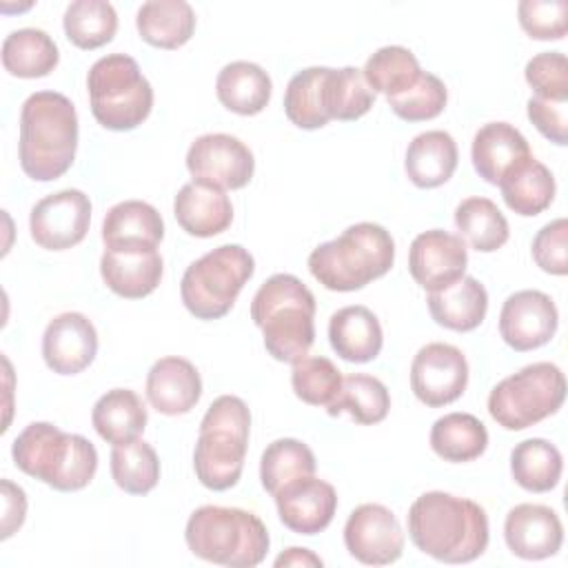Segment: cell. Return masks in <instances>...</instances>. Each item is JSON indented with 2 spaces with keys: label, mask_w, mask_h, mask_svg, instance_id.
Segmentation results:
<instances>
[{
  "label": "cell",
  "mask_w": 568,
  "mask_h": 568,
  "mask_svg": "<svg viewBox=\"0 0 568 568\" xmlns=\"http://www.w3.org/2000/svg\"><path fill=\"white\" fill-rule=\"evenodd\" d=\"M164 222L155 206L142 200H124L111 206L102 222L104 248H158Z\"/></svg>",
  "instance_id": "24"
},
{
  "label": "cell",
  "mask_w": 568,
  "mask_h": 568,
  "mask_svg": "<svg viewBox=\"0 0 568 568\" xmlns=\"http://www.w3.org/2000/svg\"><path fill=\"white\" fill-rule=\"evenodd\" d=\"M455 226L479 253H493L508 242L510 229L499 206L481 195L466 197L455 209Z\"/></svg>",
  "instance_id": "35"
},
{
  "label": "cell",
  "mask_w": 568,
  "mask_h": 568,
  "mask_svg": "<svg viewBox=\"0 0 568 568\" xmlns=\"http://www.w3.org/2000/svg\"><path fill=\"white\" fill-rule=\"evenodd\" d=\"M504 539L513 555L537 561L559 552L564 544V526L550 506L517 504L506 515Z\"/></svg>",
  "instance_id": "19"
},
{
  "label": "cell",
  "mask_w": 568,
  "mask_h": 568,
  "mask_svg": "<svg viewBox=\"0 0 568 568\" xmlns=\"http://www.w3.org/2000/svg\"><path fill=\"white\" fill-rule=\"evenodd\" d=\"M404 530L390 508L382 504L357 506L344 524V546L359 564L388 566L404 552Z\"/></svg>",
  "instance_id": "14"
},
{
  "label": "cell",
  "mask_w": 568,
  "mask_h": 568,
  "mask_svg": "<svg viewBox=\"0 0 568 568\" xmlns=\"http://www.w3.org/2000/svg\"><path fill=\"white\" fill-rule=\"evenodd\" d=\"M315 455L304 442L282 437L264 448L260 459V481L262 488L275 497L291 481L315 475Z\"/></svg>",
  "instance_id": "37"
},
{
  "label": "cell",
  "mask_w": 568,
  "mask_h": 568,
  "mask_svg": "<svg viewBox=\"0 0 568 568\" xmlns=\"http://www.w3.org/2000/svg\"><path fill=\"white\" fill-rule=\"evenodd\" d=\"M362 75L373 93H384L386 98H390L410 89L419 80L422 67L410 49L388 44L377 49L366 60Z\"/></svg>",
  "instance_id": "40"
},
{
  "label": "cell",
  "mask_w": 568,
  "mask_h": 568,
  "mask_svg": "<svg viewBox=\"0 0 568 568\" xmlns=\"http://www.w3.org/2000/svg\"><path fill=\"white\" fill-rule=\"evenodd\" d=\"M499 189L506 206L524 217L539 215L555 200V178L550 169L532 155L515 166L499 182Z\"/></svg>",
  "instance_id": "32"
},
{
  "label": "cell",
  "mask_w": 568,
  "mask_h": 568,
  "mask_svg": "<svg viewBox=\"0 0 568 568\" xmlns=\"http://www.w3.org/2000/svg\"><path fill=\"white\" fill-rule=\"evenodd\" d=\"M149 415L142 397L131 388L106 390L91 410L95 433L111 446L138 439L146 428Z\"/></svg>",
  "instance_id": "28"
},
{
  "label": "cell",
  "mask_w": 568,
  "mask_h": 568,
  "mask_svg": "<svg viewBox=\"0 0 568 568\" xmlns=\"http://www.w3.org/2000/svg\"><path fill=\"white\" fill-rule=\"evenodd\" d=\"M275 566H317V568H322L324 561L308 548L291 546L282 555L275 557Z\"/></svg>",
  "instance_id": "50"
},
{
  "label": "cell",
  "mask_w": 568,
  "mask_h": 568,
  "mask_svg": "<svg viewBox=\"0 0 568 568\" xmlns=\"http://www.w3.org/2000/svg\"><path fill=\"white\" fill-rule=\"evenodd\" d=\"M91 200L80 189H62L36 202L29 215L33 242L47 251H67L87 237Z\"/></svg>",
  "instance_id": "12"
},
{
  "label": "cell",
  "mask_w": 568,
  "mask_h": 568,
  "mask_svg": "<svg viewBox=\"0 0 568 568\" xmlns=\"http://www.w3.org/2000/svg\"><path fill=\"white\" fill-rule=\"evenodd\" d=\"M530 146L528 140L508 122H488L484 124L470 146V160L479 178L488 184L499 186V182L524 160H528Z\"/></svg>",
  "instance_id": "22"
},
{
  "label": "cell",
  "mask_w": 568,
  "mask_h": 568,
  "mask_svg": "<svg viewBox=\"0 0 568 568\" xmlns=\"http://www.w3.org/2000/svg\"><path fill=\"white\" fill-rule=\"evenodd\" d=\"M566 237H568L566 217H557L537 231V235L532 240V260L541 271H546L550 275L568 273Z\"/></svg>",
  "instance_id": "47"
},
{
  "label": "cell",
  "mask_w": 568,
  "mask_h": 568,
  "mask_svg": "<svg viewBox=\"0 0 568 568\" xmlns=\"http://www.w3.org/2000/svg\"><path fill=\"white\" fill-rule=\"evenodd\" d=\"M488 446L486 426L470 413H446L430 428V448L437 457L466 464L484 455Z\"/></svg>",
  "instance_id": "33"
},
{
  "label": "cell",
  "mask_w": 568,
  "mask_h": 568,
  "mask_svg": "<svg viewBox=\"0 0 568 568\" xmlns=\"http://www.w3.org/2000/svg\"><path fill=\"white\" fill-rule=\"evenodd\" d=\"M426 304L430 317L439 326L457 333H468L484 322L488 311V293L479 280L464 275L448 288L428 293Z\"/></svg>",
  "instance_id": "27"
},
{
  "label": "cell",
  "mask_w": 568,
  "mask_h": 568,
  "mask_svg": "<svg viewBox=\"0 0 568 568\" xmlns=\"http://www.w3.org/2000/svg\"><path fill=\"white\" fill-rule=\"evenodd\" d=\"M202 397V377L184 357L169 355L158 359L146 375L149 404L169 417L189 413Z\"/></svg>",
  "instance_id": "21"
},
{
  "label": "cell",
  "mask_w": 568,
  "mask_h": 568,
  "mask_svg": "<svg viewBox=\"0 0 568 568\" xmlns=\"http://www.w3.org/2000/svg\"><path fill=\"white\" fill-rule=\"evenodd\" d=\"M186 169L195 182L235 191L251 182L255 160L251 149L235 135L206 133L191 142L186 151Z\"/></svg>",
  "instance_id": "11"
},
{
  "label": "cell",
  "mask_w": 568,
  "mask_h": 568,
  "mask_svg": "<svg viewBox=\"0 0 568 568\" xmlns=\"http://www.w3.org/2000/svg\"><path fill=\"white\" fill-rule=\"evenodd\" d=\"M468 248L462 235L442 229L419 233L408 248V273L428 293L448 288L464 277Z\"/></svg>",
  "instance_id": "15"
},
{
  "label": "cell",
  "mask_w": 568,
  "mask_h": 568,
  "mask_svg": "<svg viewBox=\"0 0 568 568\" xmlns=\"http://www.w3.org/2000/svg\"><path fill=\"white\" fill-rule=\"evenodd\" d=\"M557 324V306L544 291L524 288L508 295L501 304L499 335L513 351L526 353L548 344Z\"/></svg>",
  "instance_id": "16"
},
{
  "label": "cell",
  "mask_w": 568,
  "mask_h": 568,
  "mask_svg": "<svg viewBox=\"0 0 568 568\" xmlns=\"http://www.w3.org/2000/svg\"><path fill=\"white\" fill-rule=\"evenodd\" d=\"M62 27L71 44L93 51L113 40L118 31V13L113 4L104 0H75L67 7Z\"/></svg>",
  "instance_id": "38"
},
{
  "label": "cell",
  "mask_w": 568,
  "mask_h": 568,
  "mask_svg": "<svg viewBox=\"0 0 568 568\" xmlns=\"http://www.w3.org/2000/svg\"><path fill=\"white\" fill-rule=\"evenodd\" d=\"M111 477L129 495H146L158 486L160 459L151 444L133 439L111 450Z\"/></svg>",
  "instance_id": "42"
},
{
  "label": "cell",
  "mask_w": 568,
  "mask_h": 568,
  "mask_svg": "<svg viewBox=\"0 0 568 568\" xmlns=\"http://www.w3.org/2000/svg\"><path fill=\"white\" fill-rule=\"evenodd\" d=\"M566 399V377L552 362H535L504 377L488 395L490 417L506 430H524L555 415Z\"/></svg>",
  "instance_id": "10"
},
{
  "label": "cell",
  "mask_w": 568,
  "mask_h": 568,
  "mask_svg": "<svg viewBox=\"0 0 568 568\" xmlns=\"http://www.w3.org/2000/svg\"><path fill=\"white\" fill-rule=\"evenodd\" d=\"M253 273L255 260L244 246L222 244L186 266L180 282L182 304L197 320H220Z\"/></svg>",
  "instance_id": "9"
},
{
  "label": "cell",
  "mask_w": 568,
  "mask_h": 568,
  "mask_svg": "<svg viewBox=\"0 0 568 568\" xmlns=\"http://www.w3.org/2000/svg\"><path fill=\"white\" fill-rule=\"evenodd\" d=\"M251 410L235 395H220L206 408L200 422V435L193 450V470L209 490L233 488L244 470L248 448Z\"/></svg>",
  "instance_id": "6"
},
{
  "label": "cell",
  "mask_w": 568,
  "mask_h": 568,
  "mask_svg": "<svg viewBox=\"0 0 568 568\" xmlns=\"http://www.w3.org/2000/svg\"><path fill=\"white\" fill-rule=\"evenodd\" d=\"M251 320L262 331L266 353L295 364L315 342V295L300 277L275 273L253 295Z\"/></svg>",
  "instance_id": "3"
},
{
  "label": "cell",
  "mask_w": 568,
  "mask_h": 568,
  "mask_svg": "<svg viewBox=\"0 0 568 568\" xmlns=\"http://www.w3.org/2000/svg\"><path fill=\"white\" fill-rule=\"evenodd\" d=\"M568 102H555L544 98H530L526 104L528 120L535 124V129L550 142L564 146L568 144V118L566 106Z\"/></svg>",
  "instance_id": "48"
},
{
  "label": "cell",
  "mask_w": 568,
  "mask_h": 568,
  "mask_svg": "<svg viewBox=\"0 0 568 568\" xmlns=\"http://www.w3.org/2000/svg\"><path fill=\"white\" fill-rule=\"evenodd\" d=\"M564 470V457L555 444L541 437L519 442L510 453V473L517 486L528 493L552 490Z\"/></svg>",
  "instance_id": "34"
},
{
  "label": "cell",
  "mask_w": 568,
  "mask_h": 568,
  "mask_svg": "<svg viewBox=\"0 0 568 568\" xmlns=\"http://www.w3.org/2000/svg\"><path fill=\"white\" fill-rule=\"evenodd\" d=\"M13 464L60 493L89 486L98 470L95 446L75 433H64L49 422L29 424L11 444Z\"/></svg>",
  "instance_id": "5"
},
{
  "label": "cell",
  "mask_w": 568,
  "mask_h": 568,
  "mask_svg": "<svg viewBox=\"0 0 568 568\" xmlns=\"http://www.w3.org/2000/svg\"><path fill=\"white\" fill-rule=\"evenodd\" d=\"M390 408L388 388L373 375L353 373L342 379L337 397L326 406L331 417L348 413L357 424L371 426L386 419Z\"/></svg>",
  "instance_id": "36"
},
{
  "label": "cell",
  "mask_w": 568,
  "mask_h": 568,
  "mask_svg": "<svg viewBox=\"0 0 568 568\" xmlns=\"http://www.w3.org/2000/svg\"><path fill=\"white\" fill-rule=\"evenodd\" d=\"M375 93L366 84L362 69L344 67L331 69L324 78V109L328 120L351 122L371 111Z\"/></svg>",
  "instance_id": "41"
},
{
  "label": "cell",
  "mask_w": 568,
  "mask_h": 568,
  "mask_svg": "<svg viewBox=\"0 0 568 568\" xmlns=\"http://www.w3.org/2000/svg\"><path fill=\"white\" fill-rule=\"evenodd\" d=\"M457 144L448 131L433 129L415 135L406 149L404 169L408 180L419 189L446 184L457 169Z\"/></svg>",
  "instance_id": "26"
},
{
  "label": "cell",
  "mask_w": 568,
  "mask_h": 568,
  "mask_svg": "<svg viewBox=\"0 0 568 568\" xmlns=\"http://www.w3.org/2000/svg\"><path fill=\"white\" fill-rule=\"evenodd\" d=\"M468 386V362L464 353L446 342L422 346L410 364V388L415 397L430 406H448Z\"/></svg>",
  "instance_id": "13"
},
{
  "label": "cell",
  "mask_w": 568,
  "mask_h": 568,
  "mask_svg": "<svg viewBox=\"0 0 568 568\" xmlns=\"http://www.w3.org/2000/svg\"><path fill=\"white\" fill-rule=\"evenodd\" d=\"M331 348L346 362L366 364L375 359L384 344V333L377 315L362 306H344L328 320Z\"/></svg>",
  "instance_id": "25"
},
{
  "label": "cell",
  "mask_w": 568,
  "mask_h": 568,
  "mask_svg": "<svg viewBox=\"0 0 568 568\" xmlns=\"http://www.w3.org/2000/svg\"><path fill=\"white\" fill-rule=\"evenodd\" d=\"M326 71L328 67H306L288 80L284 93V113L295 126L313 131L331 122L324 109Z\"/></svg>",
  "instance_id": "39"
},
{
  "label": "cell",
  "mask_w": 568,
  "mask_h": 568,
  "mask_svg": "<svg viewBox=\"0 0 568 568\" xmlns=\"http://www.w3.org/2000/svg\"><path fill=\"white\" fill-rule=\"evenodd\" d=\"M0 486H2V539H9L24 524L27 495L20 486H16L9 479H2Z\"/></svg>",
  "instance_id": "49"
},
{
  "label": "cell",
  "mask_w": 568,
  "mask_h": 568,
  "mask_svg": "<svg viewBox=\"0 0 568 568\" xmlns=\"http://www.w3.org/2000/svg\"><path fill=\"white\" fill-rule=\"evenodd\" d=\"M78 149V113L58 91L31 93L20 111L18 158L22 171L36 182L62 178Z\"/></svg>",
  "instance_id": "2"
},
{
  "label": "cell",
  "mask_w": 568,
  "mask_h": 568,
  "mask_svg": "<svg viewBox=\"0 0 568 568\" xmlns=\"http://www.w3.org/2000/svg\"><path fill=\"white\" fill-rule=\"evenodd\" d=\"M521 29L535 40H561L568 31L566 0H521L517 4Z\"/></svg>",
  "instance_id": "46"
},
{
  "label": "cell",
  "mask_w": 568,
  "mask_h": 568,
  "mask_svg": "<svg viewBox=\"0 0 568 568\" xmlns=\"http://www.w3.org/2000/svg\"><path fill=\"white\" fill-rule=\"evenodd\" d=\"M526 82L537 98L568 102V62L561 51H541L526 62Z\"/></svg>",
  "instance_id": "45"
},
{
  "label": "cell",
  "mask_w": 568,
  "mask_h": 568,
  "mask_svg": "<svg viewBox=\"0 0 568 568\" xmlns=\"http://www.w3.org/2000/svg\"><path fill=\"white\" fill-rule=\"evenodd\" d=\"M164 273V262L158 248H104L100 257V275L109 291L124 300L151 295Z\"/></svg>",
  "instance_id": "20"
},
{
  "label": "cell",
  "mask_w": 568,
  "mask_h": 568,
  "mask_svg": "<svg viewBox=\"0 0 568 568\" xmlns=\"http://www.w3.org/2000/svg\"><path fill=\"white\" fill-rule=\"evenodd\" d=\"M395 262L390 233L375 222H357L308 255L311 275L328 291H359L386 275Z\"/></svg>",
  "instance_id": "4"
},
{
  "label": "cell",
  "mask_w": 568,
  "mask_h": 568,
  "mask_svg": "<svg viewBox=\"0 0 568 568\" xmlns=\"http://www.w3.org/2000/svg\"><path fill=\"white\" fill-rule=\"evenodd\" d=\"M140 38L158 49H178L195 31V11L184 0H151L138 9Z\"/></svg>",
  "instance_id": "30"
},
{
  "label": "cell",
  "mask_w": 568,
  "mask_h": 568,
  "mask_svg": "<svg viewBox=\"0 0 568 568\" xmlns=\"http://www.w3.org/2000/svg\"><path fill=\"white\" fill-rule=\"evenodd\" d=\"M58 44L42 29L24 27L11 31L2 42V67L16 78H44L58 67Z\"/></svg>",
  "instance_id": "31"
},
{
  "label": "cell",
  "mask_w": 568,
  "mask_h": 568,
  "mask_svg": "<svg viewBox=\"0 0 568 568\" xmlns=\"http://www.w3.org/2000/svg\"><path fill=\"white\" fill-rule=\"evenodd\" d=\"M98 353V331L93 322L75 311L55 315L42 335L44 364L58 375L82 373Z\"/></svg>",
  "instance_id": "17"
},
{
  "label": "cell",
  "mask_w": 568,
  "mask_h": 568,
  "mask_svg": "<svg viewBox=\"0 0 568 568\" xmlns=\"http://www.w3.org/2000/svg\"><path fill=\"white\" fill-rule=\"evenodd\" d=\"M386 100L397 118L406 122H426L444 111L448 102V91L446 84L435 73L422 71L419 80L410 89Z\"/></svg>",
  "instance_id": "44"
},
{
  "label": "cell",
  "mask_w": 568,
  "mask_h": 568,
  "mask_svg": "<svg viewBox=\"0 0 568 568\" xmlns=\"http://www.w3.org/2000/svg\"><path fill=\"white\" fill-rule=\"evenodd\" d=\"M91 113L109 131L140 126L153 109L151 82L126 53H109L95 60L87 75Z\"/></svg>",
  "instance_id": "8"
},
{
  "label": "cell",
  "mask_w": 568,
  "mask_h": 568,
  "mask_svg": "<svg viewBox=\"0 0 568 568\" xmlns=\"http://www.w3.org/2000/svg\"><path fill=\"white\" fill-rule=\"evenodd\" d=\"M268 73L248 60H235L222 67L215 80V93L224 109L237 115H257L271 100Z\"/></svg>",
  "instance_id": "29"
},
{
  "label": "cell",
  "mask_w": 568,
  "mask_h": 568,
  "mask_svg": "<svg viewBox=\"0 0 568 568\" xmlns=\"http://www.w3.org/2000/svg\"><path fill=\"white\" fill-rule=\"evenodd\" d=\"M275 506L280 521L288 530L297 535H317L328 528L335 517L337 493L328 481L308 475L284 486L275 495Z\"/></svg>",
  "instance_id": "18"
},
{
  "label": "cell",
  "mask_w": 568,
  "mask_h": 568,
  "mask_svg": "<svg viewBox=\"0 0 568 568\" xmlns=\"http://www.w3.org/2000/svg\"><path fill=\"white\" fill-rule=\"evenodd\" d=\"M184 541L195 557L231 568L262 564L271 546L268 530L257 515L229 506L193 510L184 528Z\"/></svg>",
  "instance_id": "7"
},
{
  "label": "cell",
  "mask_w": 568,
  "mask_h": 568,
  "mask_svg": "<svg viewBox=\"0 0 568 568\" xmlns=\"http://www.w3.org/2000/svg\"><path fill=\"white\" fill-rule=\"evenodd\" d=\"M342 373L339 368L322 355L302 357L293 364L291 371V386L295 395L311 406H328L339 388H342Z\"/></svg>",
  "instance_id": "43"
},
{
  "label": "cell",
  "mask_w": 568,
  "mask_h": 568,
  "mask_svg": "<svg viewBox=\"0 0 568 568\" xmlns=\"http://www.w3.org/2000/svg\"><path fill=\"white\" fill-rule=\"evenodd\" d=\"M406 521L415 548L444 564H468L488 546L486 510L473 499L444 490L419 495L410 504Z\"/></svg>",
  "instance_id": "1"
},
{
  "label": "cell",
  "mask_w": 568,
  "mask_h": 568,
  "mask_svg": "<svg viewBox=\"0 0 568 568\" xmlns=\"http://www.w3.org/2000/svg\"><path fill=\"white\" fill-rule=\"evenodd\" d=\"M173 215L189 235L213 237L231 226L233 204L222 189L193 180L178 191Z\"/></svg>",
  "instance_id": "23"
}]
</instances>
